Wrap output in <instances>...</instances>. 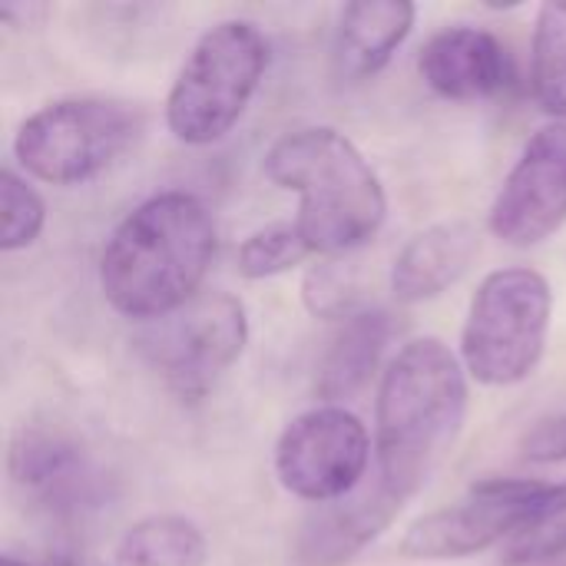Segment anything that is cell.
<instances>
[{
    "instance_id": "obj_6",
    "label": "cell",
    "mask_w": 566,
    "mask_h": 566,
    "mask_svg": "<svg viewBox=\"0 0 566 566\" xmlns=\"http://www.w3.org/2000/svg\"><path fill=\"white\" fill-rule=\"evenodd\" d=\"M143 133V116L123 99L66 96L30 113L13 156L30 179L46 186H83L106 172Z\"/></svg>"
},
{
    "instance_id": "obj_1",
    "label": "cell",
    "mask_w": 566,
    "mask_h": 566,
    "mask_svg": "<svg viewBox=\"0 0 566 566\" xmlns=\"http://www.w3.org/2000/svg\"><path fill=\"white\" fill-rule=\"evenodd\" d=\"M216 245L219 229L199 196H149L106 239L99 292L123 318L143 325L166 318L199 295Z\"/></svg>"
},
{
    "instance_id": "obj_5",
    "label": "cell",
    "mask_w": 566,
    "mask_h": 566,
    "mask_svg": "<svg viewBox=\"0 0 566 566\" xmlns=\"http://www.w3.org/2000/svg\"><path fill=\"white\" fill-rule=\"evenodd\" d=\"M554 318L551 282L527 265L484 275L461 328V365L484 388L527 381L544 361Z\"/></svg>"
},
{
    "instance_id": "obj_21",
    "label": "cell",
    "mask_w": 566,
    "mask_h": 566,
    "mask_svg": "<svg viewBox=\"0 0 566 566\" xmlns=\"http://www.w3.org/2000/svg\"><path fill=\"white\" fill-rule=\"evenodd\" d=\"M302 302L315 318L325 322H348L361 312V282L355 265L342 259H328L308 269L302 282Z\"/></svg>"
},
{
    "instance_id": "obj_13",
    "label": "cell",
    "mask_w": 566,
    "mask_h": 566,
    "mask_svg": "<svg viewBox=\"0 0 566 566\" xmlns=\"http://www.w3.org/2000/svg\"><path fill=\"white\" fill-rule=\"evenodd\" d=\"M401 501L378 481L375 488H358L355 494L315 507L302 524L295 554L302 566H342L358 557L371 541H378L391 521L401 514Z\"/></svg>"
},
{
    "instance_id": "obj_2",
    "label": "cell",
    "mask_w": 566,
    "mask_h": 566,
    "mask_svg": "<svg viewBox=\"0 0 566 566\" xmlns=\"http://www.w3.org/2000/svg\"><path fill=\"white\" fill-rule=\"evenodd\" d=\"M468 418V371L441 338H415L388 365L375 401L378 481L408 504L448 461Z\"/></svg>"
},
{
    "instance_id": "obj_18",
    "label": "cell",
    "mask_w": 566,
    "mask_h": 566,
    "mask_svg": "<svg viewBox=\"0 0 566 566\" xmlns=\"http://www.w3.org/2000/svg\"><path fill=\"white\" fill-rule=\"evenodd\" d=\"M531 86L537 106L551 119L566 123V0H547L537 10Z\"/></svg>"
},
{
    "instance_id": "obj_4",
    "label": "cell",
    "mask_w": 566,
    "mask_h": 566,
    "mask_svg": "<svg viewBox=\"0 0 566 566\" xmlns=\"http://www.w3.org/2000/svg\"><path fill=\"white\" fill-rule=\"evenodd\" d=\"M269 70V40L249 20L209 27L186 53L169 96L166 126L186 146L226 139L245 116Z\"/></svg>"
},
{
    "instance_id": "obj_3",
    "label": "cell",
    "mask_w": 566,
    "mask_h": 566,
    "mask_svg": "<svg viewBox=\"0 0 566 566\" xmlns=\"http://www.w3.org/2000/svg\"><path fill=\"white\" fill-rule=\"evenodd\" d=\"M265 176L298 196L295 229L312 255H348L371 242L388 196L361 149L332 126L285 133L265 153Z\"/></svg>"
},
{
    "instance_id": "obj_11",
    "label": "cell",
    "mask_w": 566,
    "mask_h": 566,
    "mask_svg": "<svg viewBox=\"0 0 566 566\" xmlns=\"http://www.w3.org/2000/svg\"><path fill=\"white\" fill-rule=\"evenodd\" d=\"M566 222V123L541 126L501 182L488 229L511 249H534Z\"/></svg>"
},
{
    "instance_id": "obj_25",
    "label": "cell",
    "mask_w": 566,
    "mask_h": 566,
    "mask_svg": "<svg viewBox=\"0 0 566 566\" xmlns=\"http://www.w3.org/2000/svg\"><path fill=\"white\" fill-rule=\"evenodd\" d=\"M531 566H566V557H560V560H547V564H531Z\"/></svg>"
},
{
    "instance_id": "obj_22",
    "label": "cell",
    "mask_w": 566,
    "mask_h": 566,
    "mask_svg": "<svg viewBox=\"0 0 566 566\" xmlns=\"http://www.w3.org/2000/svg\"><path fill=\"white\" fill-rule=\"evenodd\" d=\"M566 557V491L564 497L547 507L534 524H527L504 551V566H531Z\"/></svg>"
},
{
    "instance_id": "obj_23",
    "label": "cell",
    "mask_w": 566,
    "mask_h": 566,
    "mask_svg": "<svg viewBox=\"0 0 566 566\" xmlns=\"http://www.w3.org/2000/svg\"><path fill=\"white\" fill-rule=\"evenodd\" d=\"M521 454L531 464H560V461H566V411L531 424L521 438Z\"/></svg>"
},
{
    "instance_id": "obj_16",
    "label": "cell",
    "mask_w": 566,
    "mask_h": 566,
    "mask_svg": "<svg viewBox=\"0 0 566 566\" xmlns=\"http://www.w3.org/2000/svg\"><path fill=\"white\" fill-rule=\"evenodd\" d=\"M391 332L395 322L385 308H361L358 315L342 322L335 342L318 365V398L325 405H342L345 398H355L371 381Z\"/></svg>"
},
{
    "instance_id": "obj_8",
    "label": "cell",
    "mask_w": 566,
    "mask_h": 566,
    "mask_svg": "<svg viewBox=\"0 0 566 566\" xmlns=\"http://www.w3.org/2000/svg\"><path fill=\"white\" fill-rule=\"evenodd\" d=\"M566 481L484 478L451 507L424 514L401 537L408 560H468L491 547H507L527 524L564 497Z\"/></svg>"
},
{
    "instance_id": "obj_15",
    "label": "cell",
    "mask_w": 566,
    "mask_h": 566,
    "mask_svg": "<svg viewBox=\"0 0 566 566\" xmlns=\"http://www.w3.org/2000/svg\"><path fill=\"white\" fill-rule=\"evenodd\" d=\"M415 3L408 0H355L342 10L335 36V63L348 80L381 73L415 27Z\"/></svg>"
},
{
    "instance_id": "obj_9",
    "label": "cell",
    "mask_w": 566,
    "mask_h": 566,
    "mask_svg": "<svg viewBox=\"0 0 566 566\" xmlns=\"http://www.w3.org/2000/svg\"><path fill=\"white\" fill-rule=\"evenodd\" d=\"M371 451V434L358 415L345 405H318L285 424L272 464L285 494L322 507L365 484Z\"/></svg>"
},
{
    "instance_id": "obj_20",
    "label": "cell",
    "mask_w": 566,
    "mask_h": 566,
    "mask_svg": "<svg viewBox=\"0 0 566 566\" xmlns=\"http://www.w3.org/2000/svg\"><path fill=\"white\" fill-rule=\"evenodd\" d=\"M46 226V202L13 169L0 172V252L30 249Z\"/></svg>"
},
{
    "instance_id": "obj_17",
    "label": "cell",
    "mask_w": 566,
    "mask_h": 566,
    "mask_svg": "<svg viewBox=\"0 0 566 566\" xmlns=\"http://www.w3.org/2000/svg\"><path fill=\"white\" fill-rule=\"evenodd\" d=\"M113 560L116 566H206L209 541L189 517L153 514L119 537Z\"/></svg>"
},
{
    "instance_id": "obj_14",
    "label": "cell",
    "mask_w": 566,
    "mask_h": 566,
    "mask_svg": "<svg viewBox=\"0 0 566 566\" xmlns=\"http://www.w3.org/2000/svg\"><path fill=\"white\" fill-rule=\"evenodd\" d=\"M481 235L468 219H448L418 232L391 265V295L401 305H421L444 295L474 262Z\"/></svg>"
},
{
    "instance_id": "obj_7",
    "label": "cell",
    "mask_w": 566,
    "mask_h": 566,
    "mask_svg": "<svg viewBox=\"0 0 566 566\" xmlns=\"http://www.w3.org/2000/svg\"><path fill=\"white\" fill-rule=\"evenodd\" d=\"M249 345V312L229 292L196 295L179 312L146 322L133 348L179 398L209 395Z\"/></svg>"
},
{
    "instance_id": "obj_10",
    "label": "cell",
    "mask_w": 566,
    "mask_h": 566,
    "mask_svg": "<svg viewBox=\"0 0 566 566\" xmlns=\"http://www.w3.org/2000/svg\"><path fill=\"white\" fill-rule=\"evenodd\" d=\"M10 484L30 514L76 527L109 501V478L93 454L56 428L30 424L10 444Z\"/></svg>"
},
{
    "instance_id": "obj_12",
    "label": "cell",
    "mask_w": 566,
    "mask_h": 566,
    "mask_svg": "<svg viewBox=\"0 0 566 566\" xmlns=\"http://www.w3.org/2000/svg\"><path fill=\"white\" fill-rule=\"evenodd\" d=\"M421 80L444 99L478 103L504 93L514 76L507 46L481 27H444L438 30L418 56Z\"/></svg>"
},
{
    "instance_id": "obj_24",
    "label": "cell",
    "mask_w": 566,
    "mask_h": 566,
    "mask_svg": "<svg viewBox=\"0 0 566 566\" xmlns=\"http://www.w3.org/2000/svg\"><path fill=\"white\" fill-rule=\"evenodd\" d=\"M0 566H30V564H23V560H17V557H0Z\"/></svg>"
},
{
    "instance_id": "obj_19",
    "label": "cell",
    "mask_w": 566,
    "mask_h": 566,
    "mask_svg": "<svg viewBox=\"0 0 566 566\" xmlns=\"http://www.w3.org/2000/svg\"><path fill=\"white\" fill-rule=\"evenodd\" d=\"M308 255L312 249L298 235L295 222H272L245 235V242L239 245V275L262 282L302 265Z\"/></svg>"
}]
</instances>
